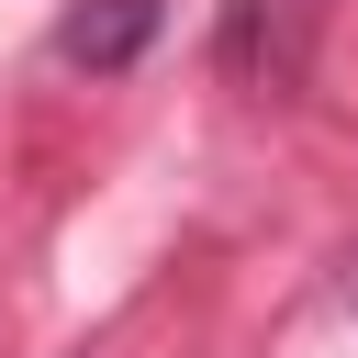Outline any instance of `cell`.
<instances>
[{"mask_svg": "<svg viewBox=\"0 0 358 358\" xmlns=\"http://www.w3.org/2000/svg\"><path fill=\"white\" fill-rule=\"evenodd\" d=\"M336 0H268V101H291L313 78V45H324Z\"/></svg>", "mask_w": 358, "mask_h": 358, "instance_id": "7a4b0ae2", "label": "cell"}, {"mask_svg": "<svg viewBox=\"0 0 358 358\" xmlns=\"http://www.w3.org/2000/svg\"><path fill=\"white\" fill-rule=\"evenodd\" d=\"M168 34V0H67L56 11V67L67 78H134Z\"/></svg>", "mask_w": 358, "mask_h": 358, "instance_id": "6da1fadb", "label": "cell"}]
</instances>
